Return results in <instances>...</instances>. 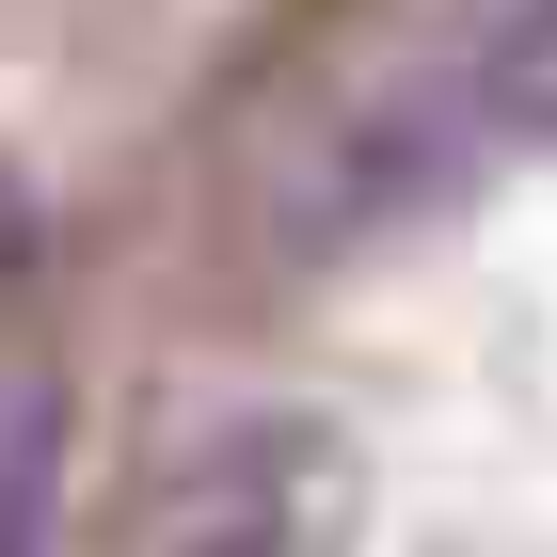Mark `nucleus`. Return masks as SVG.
Segmentation results:
<instances>
[{
	"instance_id": "f03ea898",
	"label": "nucleus",
	"mask_w": 557,
	"mask_h": 557,
	"mask_svg": "<svg viewBox=\"0 0 557 557\" xmlns=\"http://www.w3.org/2000/svg\"><path fill=\"white\" fill-rule=\"evenodd\" d=\"M446 175H462V112H446V96H383V112H350V128H319L287 160L271 239H287V256H350V239L414 223Z\"/></svg>"
},
{
	"instance_id": "f257e3e1",
	"label": "nucleus",
	"mask_w": 557,
	"mask_h": 557,
	"mask_svg": "<svg viewBox=\"0 0 557 557\" xmlns=\"http://www.w3.org/2000/svg\"><path fill=\"white\" fill-rule=\"evenodd\" d=\"M335 542V446L302 414H223L160 494V557H319Z\"/></svg>"
},
{
	"instance_id": "20e7f679",
	"label": "nucleus",
	"mask_w": 557,
	"mask_h": 557,
	"mask_svg": "<svg viewBox=\"0 0 557 557\" xmlns=\"http://www.w3.org/2000/svg\"><path fill=\"white\" fill-rule=\"evenodd\" d=\"M0 287H33V191L0 175Z\"/></svg>"
},
{
	"instance_id": "7ed1b4c3",
	"label": "nucleus",
	"mask_w": 557,
	"mask_h": 557,
	"mask_svg": "<svg viewBox=\"0 0 557 557\" xmlns=\"http://www.w3.org/2000/svg\"><path fill=\"white\" fill-rule=\"evenodd\" d=\"M48 510H64V398L0 383V557H48Z\"/></svg>"
}]
</instances>
